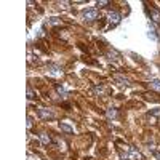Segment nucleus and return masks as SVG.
<instances>
[{
	"mask_svg": "<svg viewBox=\"0 0 160 160\" xmlns=\"http://www.w3.org/2000/svg\"><path fill=\"white\" fill-rule=\"evenodd\" d=\"M82 18H83L85 21H95V19H98V10H96V8L83 10V11H82Z\"/></svg>",
	"mask_w": 160,
	"mask_h": 160,
	"instance_id": "obj_1",
	"label": "nucleus"
},
{
	"mask_svg": "<svg viewBox=\"0 0 160 160\" xmlns=\"http://www.w3.org/2000/svg\"><path fill=\"white\" fill-rule=\"evenodd\" d=\"M146 11H148V15L151 16V19L154 21V22H157V24H160V11L158 10H155V8H146Z\"/></svg>",
	"mask_w": 160,
	"mask_h": 160,
	"instance_id": "obj_2",
	"label": "nucleus"
},
{
	"mask_svg": "<svg viewBox=\"0 0 160 160\" xmlns=\"http://www.w3.org/2000/svg\"><path fill=\"white\" fill-rule=\"evenodd\" d=\"M120 19H122V16H120L117 11H111L109 15H108V21H109L111 26H117L120 22Z\"/></svg>",
	"mask_w": 160,
	"mask_h": 160,
	"instance_id": "obj_3",
	"label": "nucleus"
},
{
	"mask_svg": "<svg viewBox=\"0 0 160 160\" xmlns=\"http://www.w3.org/2000/svg\"><path fill=\"white\" fill-rule=\"evenodd\" d=\"M37 115H38L40 118H45V120L55 118V114H53L51 111H48V109H38V111H37Z\"/></svg>",
	"mask_w": 160,
	"mask_h": 160,
	"instance_id": "obj_4",
	"label": "nucleus"
},
{
	"mask_svg": "<svg viewBox=\"0 0 160 160\" xmlns=\"http://www.w3.org/2000/svg\"><path fill=\"white\" fill-rule=\"evenodd\" d=\"M48 71H50L53 75H61V74H62V69L59 68L58 64H48Z\"/></svg>",
	"mask_w": 160,
	"mask_h": 160,
	"instance_id": "obj_5",
	"label": "nucleus"
},
{
	"mask_svg": "<svg viewBox=\"0 0 160 160\" xmlns=\"http://www.w3.org/2000/svg\"><path fill=\"white\" fill-rule=\"evenodd\" d=\"M128 158H130V160H142V155H141L138 151H135V149H130Z\"/></svg>",
	"mask_w": 160,
	"mask_h": 160,
	"instance_id": "obj_6",
	"label": "nucleus"
},
{
	"mask_svg": "<svg viewBox=\"0 0 160 160\" xmlns=\"http://www.w3.org/2000/svg\"><path fill=\"white\" fill-rule=\"evenodd\" d=\"M59 130L64 131V133H68V135H72V133H74V128L72 127H69L68 123H62V122L59 123Z\"/></svg>",
	"mask_w": 160,
	"mask_h": 160,
	"instance_id": "obj_7",
	"label": "nucleus"
},
{
	"mask_svg": "<svg viewBox=\"0 0 160 160\" xmlns=\"http://www.w3.org/2000/svg\"><path fill=\"white\" fill-rule=\"evenodd\" d=\"M114 82H117V85H128V80L122 75H114Z\"/></svg>",
	"mask_w": 160,
	"mask_h": 160,
	"instance_id": "obj_8",
	"label": "nucleus"
},
{
	"mask_svg": "<svg viewBox=\"0 0 160 160\" xmlns=\"http://www.w3.org/2000/svg\"><path fill=\"white\" fill-rule=\"evenodd\" d=\"M148 37L152 40H157V31L152 28V24H149V29H148Z\"/></svg>",
	"mask_w": 160,
	"mask_h": 160,
	"instance_id": "obj_9",
	"label": "nucleus"
},
{
	"mask_svg": "<svg viewBox=\"0 0 160 160\" xmlns=\"http://www.w3.org/2000/svg\"><path fill=\"white\" fill-rule=\"evenodd\" d=\"M151 88L160 93V80H158V78H152V80H151Z\"/></svg>",
	"mask_w": 160,
	"mask_h": 160,
	"instance_id": "obj_10",
	"label": "nucleus"
},
{
	"mask_svg": "<svg viewBox=\"0 0 160 160\" xmlns=\"http://www.w3.org/2000/svg\"><path fill=\"white\" fill-rule=\"evenodd\" d=\"M108 58L109 59H112V61H117L118 58H120V55L115 51V50H111V51H108Z\"/></svg>",
	"mask_w": 160,
	"mask_h": 160,
	"instance_id": "obj_11",
	"label": "nucleus"
},
{
	"mask_svg": "<svg viewBox=\"0 0 160 160\" xmlns=\"http://www.w3.org/2000/svg\"><path fill=\"white\" fill-rule=\"evenodd\" d=\"M40 141H42V144H45V146L51 144V138H50L48 135H45V133H42V135H40Z\"/></svg>",
	"mask_w": 160,
	"mask_h": 160,
	"instance_id": "obj_12",
	"label": "nucleus"
},
{
	"mask_svg": "<svg viewBox=\"0 0 160 160\" xmlns=\"http://www.w3.org/2000/svg\"><path fill=\"white\" fill-rule=\"evenodd\" d=\"M56 91L59 93L61 96H68V91H66V88L62 85H56Z\"/></svg>",
	"mask_w": 160,
	"mask_h": 160,
	"instance_id": "obj_13",
	"label": "nucleus"
},
{
	"mask_svg": "<svg viewBox=\"0 0 160 160\" xmlns=\"http://www.w3.org/2000/svg\"><path fill=\"white\" fill-rule=\"evenodd\" d=\"M28 98H29V99H34V98H35V93H34V90H32L31 87H28Z\"/></svg>",
	"mask_w": 160,
	"mask_h": 160,
	"instance_id": "obj_14",
	"label": "nucleus"
},
{
	"mask_svg": "<svg viewBox=\"0 0 160 160\" xmlns=\"http://www.w3.org/2000/svg\"><path fill=\"white\" fill-rule=\"evenodd\" d=\"M106 5H109V2H106V0H101V2H96V7H99V8H102V7H106Z\"/></svg>",
	"mask_w": 160,
	"mask_h": 160,
	"instance_id": "obj_15",
	"label": "nucleus"
},
{
	"mask_svg": "<svg viewBox=\"0 0 160 160\" xmlns=\"http://www.w3.org/2000/svg\"><path fill=\"white\" fill-rule=\"evenodd\" d=\"M108 115H109V117H117V111H115V109H109V111H108Z\"/></svg>",
	"mask_w": 160,
	"mask_h": 160,
	"instance_id": "obj_16",
	"label": "nucleus"
},
{
	"mask_svg": "<svg viewBox=\"0 0 160 160\" xmlns=\"http://www.w3.org/2000/svg\"><path fill=\"white\" fill-rule=\"evenodd\" d=\"M50 24L56 26V24H59V19H58V18H51V19H50Z\"/></svg>",
	"mask_w": 160,
	"mask_h": 160,
	"instance_id": "obj_17",
	"label": "nucleus"
},
{
	"mask_svg": "<svg viewBox=\"0 0 160 160\" xmlns=\"http://www.w3.org/2000/svg\"><path fill=\"white\" fill-rule=\"evenodd\" d=\"M151 115H155V117L160 115V108H158V109H152V111H151Z\"/></svg>",
	"mask_w": 160,
	"mask_h": 160,
	"instance_id": "obj_18",
	"label": "nucleus"
},
{
	"mask_svg": "<svg viewBox=\"0 0 160 160\" xmlns=\"http://www.w3.org/2000/svg\"><path fill=\"white\" fill-rule=\"evenodd\" d=\"M95 91H96V93H104V88L99 85V87H96V88H95Z\"/></svg>",
	"mask_w": 160,
	"mask_h": 160,
	"instance_id": "obj_19",
	"label": "nucleus"
},
{
	"mask_svg": "<svg viewBox=\"0 0 160 160\" xmlns=\"http://www.w3.org/2000/svg\"><path fill=\"white\" fill-rule=\"evenodd\" d=\"M31 127H32V118L28 117V128H31Z\"/></svg>",
	"mask_w": 160,
	"mask_h": 160,
	"instance_id": "obj_20",
	"label": "nucleus"
},
{
	"mask_svg": "<svg viewBox=\"0 0 160 160\" xmlns=\"http://www.w3.org/2000/svg\"><path fill=\"white\" fill-rule=\"evenodd\" d=\"M154 155H155V157H157V158L160 160V152H154Z\"/></svg>",
	"mask_w": 160,
	"mask_h": 160,
	"instance_id": "obj_21",
	"label": "nucleus"
}]
</instances>
